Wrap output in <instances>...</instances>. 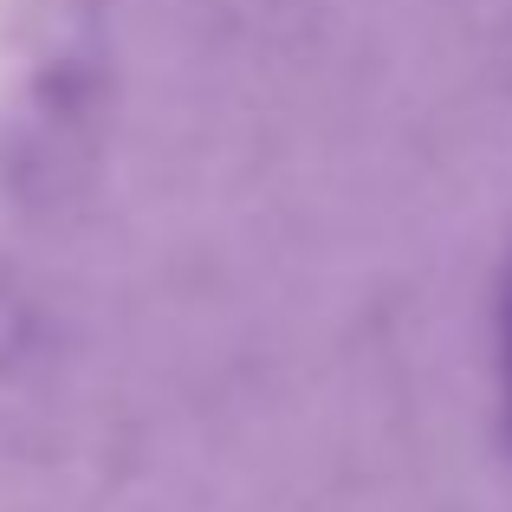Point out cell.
<instances>
[{"mask_svg": "<svg viewBox=\"0 0 512 512\" xmlns=\"http://www.w3.org/2000/svg\"><path fill=\"white\" fill-rule=\"evenodd\" d=\"M500 409H506V435H512V273H506V299H500Z\"/></svg>", "mask_w": 512, "mask_h": 512, "instance_id": "cell-1", "label": "cell"}]
</instances>
